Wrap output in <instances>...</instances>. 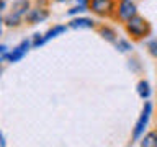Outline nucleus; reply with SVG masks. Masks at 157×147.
<instances>
[{
  "label": "nucleus",
  "mask_w": 157,
  "mask_h": 147,
  "mask_svg": "<svg viewBox=\"0 0 157 147\" xmlns=\"http://www.w3.org/2000/svg\"><path fill=\"white\" fill-rule=\"evenodd\" d=\"M31 10V0H15L8 12L3 13L2 23L5 28H20Z\"/></svg>",
  "instance_id": "f257e3e1"
},
{
  "label": "nucleus",
  "mask_w": 157,
  "mask_h": 147,
  "mask_svg": "<svg viewBox=\"0 0 157 147\" xmlns=\"http://www.w3.org/2000/svg\"><path fill=\"white\" fill-rule=\"evenodd\" d=\"M124 29H126L128 36H131V39H134V41H142V39L151 36L152 24L149 23L147 18H144L142 15L137 13L124 23Z\"/></svg>",
  "instance_id": "f03ea898"
},
{
  "label": "nucleus",
  "mask_w": 157,
  "mask_h": 147,
  "mask_svg": "<svg viewBox=\"0 0 157 147\" xmlns=\"http://www.w3.org/2000/svg\"><path fill=\"white\" fill-rule=\"evenodd\" d=\"M152 113H154V105H152V101L146 100L144 106H142L141 115H139V118H137V121L134 124V129H132V141H131V144H132V142H136V141H141V137L144 136L147 126H149V121L152 118Z\"/></svg>",
  "instance_id": "7ed1b4c3"
},
{
  "label": "nucleus",
  "mask_w": 157,
  "mask_h": 147,
  "mask_svg": "<svg viewBox=\"0 0 157 147\" xmlns=\"http://www.w3.org/2000/svg\"><path fill=\"white\" fill-rule=\"evenodd\" d=\"M116 0H90L88 8L93 15L100 18H115L116 15Z\"/></svg>",
  "instance_id": "20e7f679"
},
{
  "label": "nucleus",
  "mask_w": 157,
  "mask_h": 147,
  "mask_svg": "<svg viewBox=\"0 0 157 147\" xmlns=\"http://www.w3.org/2000/svg\"><path fill=\"white\" fill-rule=\"evenodd\" d=\"M134 15H137V5L132 0H118L116 5V15L115 20L124 24L128 20H131Z\"/></svg>",
  "instance_id": "39448f33"
},
{
  "label": "nucleus",
  "mask_w": 157,
  "mask_h": 147,
  "mask_svg": "<svg viewBox=\"0 0 157 147\" xmlns=\"http://www.w3.org/2000/svg\"><path fill=\"white\" fill-rule=\"evenodd\" d=\"M33 47V41L31 39H23L18 46H15L13 49H10V54H8V59L7 62L8 64H15V62H20L21 59L28 54V51Z\"/></svg>",
  "instance_id": "423d86ee"
},
{
  "label": "nucleus",
  "mask_w": 157,
  "mask_h": 147,
  "mask_svg": "<svg viewBox=\"0 0 157 147\" xmlns=\"http://www.w3.org/2000/svg\"><path fill=\"white\" fill-rule=\"evenodd\" d=\"M49 18V10L46 5H36V7H31V10H29V13L26 15V21L28 24H38V23H43L46 21V20Z\"/></svg>",
  "instance_id": "0eeeda50"
},
{
  "label": "nucleus",
  "mask_w": 157,
  "mask_h": 147,
  "mask_svg": "<svg viewBox=\"0 0 157 147\" xmlns=\"http://www.w3.org/2000/svg\"><path fill=\"white\" fill-rule=\"evenodd\" d=\"M69 28H72V29H93V28H97V24L88 17H74L69 21Z\"/></svg>",
  "instance_id": "6e6552de"
},
{
  "label": "nucleus",
  "mask_w": 157,
  "mask_h": 147,
  "mask_svg": "<svg viewBox=\"0 0 157 147\" xmlns=\"http://www.w3.org/2000/svg\"><path fill=\"white\" fill-rule=\"evenodd\" d=\"M97 31L98 34L105 39L106 43H110V44H115L118 41V34L116 31L113 29L111 26H108V24H100V26H97Z\"/></svg>",
  "instance_id": "1a4fd4ad"
},
{
  "label": "nucleus",
  "mask_w": 157,
  "mask_h": 147,
  "mask_svg": "<svg viewBox=\"0 0 157 147\" xmlns=\"http://www.w3.org/2000/svg\"><path fill=\"white\" fill-rule=\"evenodd\" d=\"M136 92H137V95H139L141 100H149V96H151V83L146 80V78H141L139 82H137V85H136Z\"/></svg>",
  "instance_id": "9d476101"
},
{
  "label": "nucleus",
  "mask_w": 157,
  "mask_h": 147,
  "mask_svg": "<svg viewBox=\"0 0 157 147\" xmlns=\"http://www.w3.org/2000/svg\"><path fill=\"white\" fill-rule=\"evenodd\" d=\"M67 28H69V24L66 26V24H54L52 28H49L46 33H44V38H46V43L48 41H51V39L54 38H57V36H61V34H64L67 31Z\"/></svg>",
  "instance_id": "9b49d317"
},
{
  "label": "nucleus",
  "mask_w": 157,
  "mask_h": 147,
  "mask_svg": "<svg viewBox=\"0 0 157 147\" xmlns=\"http://www.w3.org/2000/svg\"><path fill=\"white\" fill-rule=\"evenodd\" d=\"M139 144L142 147H157V129L155 131H149L141 137Z\"/></svg>",
  "instance_id": "f8f14e48"
},
{
  "label": "nucleus",
  "mask_w": 157,
  "mask_h": 147,
  "mask_svg": "<svg viewBox=\"0 0 157 147\" xmlns=\"http://www.w3.org/2000/svg\"><path fill=\"white\" fill-rule=\"evenodd\" d=\"M113 46H115L116 51H120V52H129L132 49V44L128 41L126 38H118V41L113 44Z\"/></svg>",
  "instance_id": "ddd939ff"
},
{
  "label": "nucleus",
  "mask_w": 157,
  "mask_h": 147,
  "mask_svg": "<svg viewBox=\"0 0 157 147\" xmlns=\"http://www.w3.org/2000/svg\"><path fill=\"white\" fill-rule=\"evenodd\" d=\"M85 12H90L88 5H74L71 10H67V15L69 17H80V15H83Z\"/></svg>",
  "instance_id": "4468645a"
},
{
  "label": "nucleus",
  "mask_w": 157,
  "mask_h": 147,
  "mask_svg": "<svg viewBox=\"0 0 157 147\" xmlns=\"http://www.w3.org/2000/svg\"><path fill=\"white\" fill-rule=\"evenodd\" d=\"M147 52L154 59H157V38H152L147 41Z\"/></svg>",
  "instance_id": "2eb2a0df"
},
{
  "label": "nucleus",
  "mask_w": 157,
  "mask_h": 147,
  "mask_svg": "<svg viewBox=\"0 0 157 147\" xmlns=\"http://www.w3.org/2000/svg\"><path fill=\"white\" fill-rule=\"evenodd\" d=\"M33 47H39V46H43L44 43H46V38H44V34H41V33H36L33 36Z\"/></svg>",
  "instance_id": "dca6fc26"
},
{
  "label": "nucleus",
  "mask_w": 157,
  "mask_h": 147,
  "mask_svg": "<svg viewBox=\"0 0 157 147\" xmlns=\"http://www.w3.org/2000/svg\"><path fill=\"white\" fill-rule=\"evenodd\" d=\"M8 54H10V49L7 47V44H0V61H2V62H7Z\"/></svg>",
  "instance_id": "f3484780"
},
{
  "label": "nucleus",
  "mask_w": 157,
  "mask_h": 147,
  "mask_svg": "<svg viewBox=\"0 0 157 147\" xmlns=\"http://www.w3.org/2000/svg\"><path fill=\"white\" fill-rule=\"evenodd\" d=\"M72 2L75 5H88V3H90V0H72Z\"/></svg>",
  "instance_id": "a211bd4d"
},
{
  "label": "nucleus",
  "mask_w": 157,
  "mask_h": 147,
  "mask_svg": "<svg viewBox=\"0 0 157 147\" xmlns=\"http://www.w3.org/2000/svg\"><path fill=\"white\" fill-rule=\"evenodd\" d=\"M56 2H66V0H56Z\"/></svg>",
  "instance_id": "6ab92c4d"
}]
</instances>
